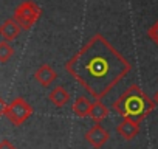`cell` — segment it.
Returning <instances> with one entry per match:
<instances>
[{"instance_id": "obj_1", "label": "cell", "mask_w": 158, "mask_h": 149, "mask_svg": "<svg viewBox=\"0 0 158 149\" xmlns=\"http://www.w3.org/2000/svg\"><path fill=\"white\" fill-rule=\"evenodd\" d=\"M65 70L95 100H102L130 73L132 64L98 33L68 59Z\"/></svg>"}, {"instance_id": "obj_2", "label": "cell", "mask_w": 158, "mask_h": 149, "mask_svg": "<svg viewBox=\"0 0 158 149\" xmlns=\"http://www.w3.org/2000/svg\"><path fill=\"white\" fill-rule=\"evenodd\" d=\"M155 106V101L149 98L139 86L132 84L112 104V109L123 118H130L136 123H141L150 112H153Z\"/></svg>"}, {"instance_id": "obj_3", "label": "cell", "mask_w": 158, "mask_h": 149, "mask_svg": "<svg viewBox=\"0 0 158 149\" xmlns=\"http://www.w3.org/2000/svg\"><path fill=\"white\" fill-rule=\"evenodd\" d=\"M42 14V10L39 8V5L33 0H25L22 2L16 10H14V14H13V19L19 23V27L22 30H31L33 25L39 20Z\"/></svg>"}, {"instance_id": "obj_4", "label": "cell", "mask_w": 158, "mask_h": 149, "mask_svg": "<svg viewBox=\"0 0 158 149\" xmlns=\"http://www.w3.org/2000/svg\"><path fill=\"white\" fill-rule=\"evenodd\" d=\"M33 115V107L23 100V98H16L8 104V110H6V118L11 121V124L14 126H20L23 124L30 117Z\"/></svg>"}, {"instance_id": "obj_5", "label": "cell", "mask_w": 158, "mask_h": 149, "mask_svg": "<svg viewBox=\"0 0 158 149\" xmlns=\"http://www.w3.org/2000/svg\"><path fill=\"white\" fill-rule=\"evenodd\" d=\"M109 137H110L109 132H107L101 124H95L90 130L85 132V140H87L95 149H101V147L107 143Z\"/></svg>"}, {"instance_id": "obj_6", "label": "cell", "mask_w": 158, "mask_h": 149, "mask_svg": "<svg viewBox=\"0 0 158 149\" xmlns=\"http://www.w3.org/2000/svg\"><path fill=\"white\" fill-rule=\"evenodd\" d=\"M116 132L124 140H132L139 134V123H136L130 118H123L116 124Z\"/></svg>"}, {"instance_id": "obj_7", "label": "cell", "mask_w": 158, "mask_h": 149, "mask_svg": "<svg viewBox=\"0 0 158 149\" xmlns=\"http://www.w3.org/2000/svg\"><path fill=\"white\" fill-rule=\"evenodd\" d=\"M57 78V73L54 71V68L48 64H42L36 71H34V79L44 86V87H48L54 83V79Z\"/></svg>"}, {"instance_id": "obj_8", "label": "cell", "mask_w": 158, "mask_h": 149, "mask_svg": "<svg viewBox=\"0 0 158 149\" xmlns=\"http://www.w3.org/2000/svg\"><path fill=\"white\" fill-rule=\"evenodd\" d=\"M20 31H22V28L19 27V23L14 19H8L0 25V36H2L3 40H6V42L14 40L20 34Z\"/></svg>"}, {"instance_id": "obj_9", "label": "cell", "mask_w": 158, "mask_h": 149, "mask_svg": "<svg viewBox=\"0 0 158 149\" xmlns=\"http://www.w3.org/2000/svg\"><path fill=\"white\" fill-rule=\"evenodd\" d=\"M92 106H93V103L87 96H77L71 106V112L79 118H85V117H90Z\"/></svg>"}, {"instance_id": "obj_10", "label": "cell", "mask_w": 158, "mask_h": 149, "mask_svg": "<svg viewBox=\"0 0 158 149\" xmlns=\"http://www.w3.org/2000/svg\"><path fill=\"white\" fill-rule=\"evenodd\" d=\"M48 100H50L56 107H64V106L70 101V93L67 92L65 87L59 86V87H54V89L50 92Z\"/></svg>"}, {"instance_id": "obj_11", "label": "cell", "mask_w": 158, "mask_h": 149, "mask_svg": "<svg viewBox=\"0 0 158 149\" xmlns=\"http://www.w3.org/2000/svg\"><path fill=\"white\" fill-rule=\"evenodd\" d=\"M107 117H109V107H106L101 100H95L90 110V118L95 121V124H101V121L106 120Z\"/></svg>"}, {"instance_id": "obj_12", "label": "cell", "mask_w": 158, "mask_h": 149, "mask_svg": "<svg viewBox=\"0 0 158 149\" xmlns=\"http://www.w3.org/2000/svg\"><path fill=\"white\" fill-rule=\"evenodd\" d=\"M13 54H14V48L10 42H6V40L0 42V62H3V64L8 62Z\"/></svg>"}, {"instance_id": "obj_13", "label": "cell", "mask_w": 158, "mask_h": 149, "mask_svg": "<svg viewBox=\"0 0 158 149\" xmlns=\"http://www.w3.org/2000/svg\"><path fill=\"white\" fill-rule=\"evenodd\" d=\"M147 37H149L150 40H153V42L158 45V20L147 30Z\"/></svg>"}, {"instance_id": "obj_14", "label": "cell", "mask_w": 158, "mask_h": 149, "mask_svg": "<svg viewBox=\"0 0 158 149\" xmlns=\"http://www.w3.org/2000/svg\"><path fill=\"white\" fill-rule=\"evenodd\" d=\"M0 149H17L10 140H2V141H0Z\"/></svg>"}, {"instance_id": "obj_15", "label": "cell", "mask_w": 158, "mask_h": 149, "mask_svg": "<svg viewBox=\"0 0 158 149\" xmlns=\"http://www.w3.org/2000/svg\"><path fill=\"white\" fill-rule=\"evenodd\" d=\"M6 110H8V104H6V101L2 96H0V117L6 115Z\"/></svg>"}, {"instance_id": "obj_16", "label": "cell", "mask_w": 158, "mask_h": 149, "mask_svg": "<svg viewBox=\"0 0 158 149\" xmlns=\"http://www.w3.org/2000/svg\"><path fill=\"white\" fill-rule=\"evenodd\" d=\"M152 100H153V101H155V104L158 106V90L155 92V95H153V98H152Z\"/></svg>"}]
</instances>
